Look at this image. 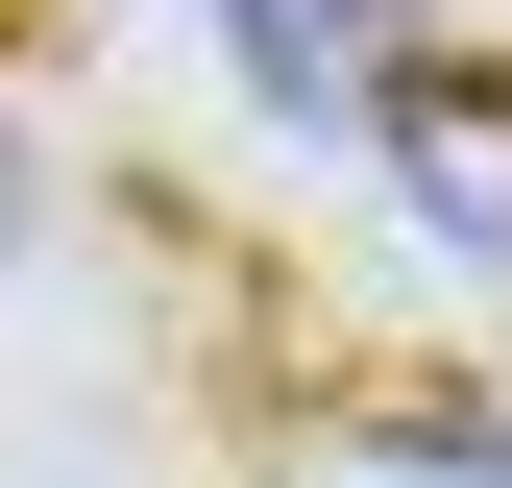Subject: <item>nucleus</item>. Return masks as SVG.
<instances>
[{
	"instance_id": "obj_3",
	"label": "nucleus",
	"mask_w": 512,
	"mask_h": 488,
	"mask_svg": "<svg viewBox=\"0 0 512 488\" xmlns=\"http://www.w3.org/2000/svg\"><path fill=\"white\" fill-rule=\"evenodd\" d=\"M0 220H25V147H0Z\"/></svg>"
},
{
	"instance_id": "obj_1",
	"label": "nucleus",
	"mask_w": 512,
	"mask_h": 488,
	"mask_svg": "<svg viewBox=\"0 0 512 488\" xmlns=\"http://www.w3.org/2000/svg\"><path fill=\"white\" fill-rule=\"evenodd\" d=\"M220 25H244V74L317 98V122H366V98L415 74V25H391V0H220Z\"/></svg>"
},
{
	"instance_id": "obj_2",
	"label": "nucleus",
	"mask_w": 512,
	"mask_h": 488,
	"mask_svg": "<svg viewBox=\"0 0 512 488\" xmlns=\"http://www.w3.org/2000/svg\"><path fill=\"white\" fill-rule=\"evenodd\" d=\"M391 464H415V488H512V415H415Z\"/></svg>"
}]
</instances>
